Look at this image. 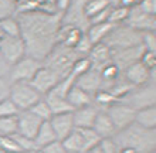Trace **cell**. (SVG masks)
Wrapping results in <instances>:
<instances>
[{"label": "cell", "mask_w": 156, "mask_h": 153, "mask_svg": "<svg viewBox=\"0 0 156 153\" xmlns=\"http://www.w3.org/2000/svg\"><path fill=\"white\" fill-rule=\"evenodd\" d=\"M112 139L119 149L132 148L138 153H152L156 148V130H146L136 123L118 132Z\"/></svg>", "instance_id": "cell-2"}, {"label": "cell", "mask_w": 156, "mask_h": 153, "mask_svg": "<svg viewBox=\"0 0 156 153\" xmlns=\"http://www.w3.org/2000/svg\"><path fill=\"white\" fill-rule=\"evenodd\" d=\"M66 99H67V102L70 103V106L73 108V111L80 109V108H84V106H90V105L94 103L92 96L90 94H87L85 91H82L81 88H78L75 84H74V87L68 91Z\"/></svg>", "instance_id": "cell-20"}, {"label": "cell", "mask_w": 156, "mask_h": 153, "mask_svg": "<svg viewBox=\"0 0 156 153\" xmlns=\"http://www.w3.org/2000/svg\"><path fill=\"white\" fill-rule=\"evenodd\" d=\"M41 67H43V61L36 60L30 55H24L20 61L12 65L10 79L12 82H30Z\"/></svg>", "instance_id": "cell-7"}, {"label": "cell", "mask_w": 156, "mask_h": 153, "mask_svg": "<svg viewBox=\"0 0 156 153\" xmlns=\"http://www.w3.org/2000/svg\"><path fill=\"white\" fill-rule=\"evenodd\" d=\"M23 153H38V150H36V152H23Z\"/></svg>", "instance_id": "cell-48"}, {"label": "cell", "mask_w": 156, "mask_h": 153, "mask_svg": "<svg viewBox=\"0 0 156 153\" xmlns=\"http://www.w3.org/2000/svg\"><path fill=\"white\" fill-rule=\"evenodd\" d=\"M99 109L94 103L90 106H84L73 111V120H74L75 129H90L95 122V118L98 115Z\"/></svg>", "instance_id": "cell-16"}, {"label": "cell", "mask_w": 156, "mask_h": 153, "mask_svg": "<svg viewBox=\"0 0 156 153\" xmlns=\"http://www.w3.org/2000/svg\"><path fill=\"white\" fill-rule=\"evenodd\" d=\"M84 33H85L84 30L78 29L75 26L61 24L57 31V44L73 50L77 46V43L80 41V38L82 37Z\"/></svg>", "instance_id": "cell-15"}, {"label": "cell", "mask_w": 156, "mask_h": 153, "mask_svg": "<svg viewBox=\"0 0 156 153\" xmlns=\"http://www.w3.org/2000/svg\"><path fill=\"white\" fill-rule=\"evenodd\" d=\"M112 58V51L111 48L104 44V43H99V44H94L92 48H91L90 54H88V60L91 61V65L94 70H97L98 67L102 68L104 65H107L111 62Z\"/></svg>", "instance_id": "cell-18"}, {"label": "cell", "mask_w": 156, "mask_h": 153, "mask_svg": "<svg viewBox=\"0 0 156 153\" xmlns=\"http://www.w3.org/2000/svg\"><path fill=\"white\" fill-rule=\"evenodd\" d=\"M139 62L146 68V70L152 71L156 67V53H151V51H144V54L140 55Z\"/></svg>", "instance_id": "cell-41"}, {"label": "cell", "mask_w": 156, "mask_h": 153, "mask_svg": "<svg viewBox=\"0 0 156 153\" xmlns=\"http://www.w3.org/2000/svg\"><path fill=\"white\" fill-rule=\"evenodd\" d=\"M135 123L146 130H156V105L136 111Z\"/></svg>", "instance_id": "cell-21"}, {"label": "cell", "mask_w": 156, "mask_h": 153, "mask_svg": "<svg viewBox=\"0 0 156 153\" xmlns=\"http://www.w3.org/2000/svg\"><path fill=\"white\" fill-rule=\"evenodd\" d=\"M60 81H61V78L54 71H51L48 67L43 65L37 71V74L33 77V79L30 81V84L41 96H45Z\"/></svg>", "instance_id": "cell-11"}, {"label": "cell", "mask_w": 156, "mask_h": 153, "mask_svg": "<svg viewBox=\"0 0 156 153\" xmlns=\"http://www.w3.org/2000/svg\"><path fill=\"white\" fill-rule=\"evenodd\" d=\"M111 4V2L108 0H92V2H84V6H82V13L88 21L91 19H94L97 14L105 10Z\"/></svg>", "instance_id": "cell-27"}, {"label": "cell", "mask_w": 156, "mask_h": 153, "mask_svg": "<svg viewBox=\"0 0 156 153\" xmlns=\"http://www.w3.org/2000/svg\"><path fill=\"white\" fill-rule=\"evenodd\" d=\"M61 143L67 153H82V139L77 129L73 130L66 139H62Z\"/></svg>", "instance_id": "cell-28"}, {"label": "cell", "mask_w": 156, "mask_h": 153, "mask_svg": "<svg viewBox=\"0 0 156 153\" xmlns=\"http://www.w3.org/2000/svg\"><path fill=\"white\" fill-rule=\"evenodd\" d=\"M38 153H67L66 149L62 148V143L60 141H55L53 143H50V145L44 146V148H41L38 150Z\"/></svg>", "instance_id": "cell-44"}, {"label": "cell", "mask_w": 156, "mask_h": 153, "mask_svg": "<svg viewBox=\"0 0 156 153\" xmlns=\"http://www.w3.org/2000/svg\"><path fill=\"white\" fill-rule=\"evenodd\" d=\"M48 122H50V125H51V128H53L54 133H55L57 141H60V142H61L62 139H66L73 130H75L74 120H73V112L53 115Z\"/></svg>", "instance_id": "cell-14"}, {"label": "cell", "mask_w": 156, "mask_h": 153, "mask_svg": "<svg viewBox=\"0 0 156 153\" xmlns=\"http://www.w3.org/2000/svg\"><path fill=\"white\" fill-rule=\"evenodd\" d=\"M17 132V116L0 118V136H10Z\"/></svg>", "instance_id": "cell-33"}, {"label": "cell", "mask_w": 156, "mask_h": 153, "mask_svg": "<svg viewBox=\"0 0 156 153\" xmlns=\"http://www.w3.org/2000/svg\"><path fill=\"white\" fill-rule=\"evenodd\" d=\"M3 38V33H2V29H0V40Z\"/></svg>", "instance_id": "cell-47"}, {"label": "cell", "mask_w": 156, "mask_h": 153, "mask_svg": "<svg viewBox=\"0 0 156 153\" xmlns=\"http://www.w3.org/2000/svg\"><path fill=\"white\" fill-rule=\"evenodd\" d=\"M44 101L48 105L50 111L53 115H60V113H68V112H73V108L70 106V103L67 102L66 98L58 95H54V94H47L45 96H43Z\"/></svg>", "instance_id": "cell-24"}, {"label": "cell", "mask_w": 156, "mask_h": 153, "mask_svg": "<svg viewBox=\"0 0 156 153\" xmlns=\"http://www.w3.org/2000/svg\"><path fill=\"white\" fill-rule=\"evenodd\" d=\"M20 113L16 105L10 101V98L0 102V118H9V116H17Z\"/></svg>", "instance_id": "cell-38"}, {"label": "cell", "mask_w": 156, "mask_h": 153, "mask_svg": "<svg viewBox=\"0 0 156 153\" xmlns=\"http://www.w3.org/2000/svg\"><path fill=\"white\" fill-rule=\"evenodd\" d=\"M0 29L3 33V37H21V29H20V23L17 20V17H10L6 20L0 21Z\"/></svg>", "instance_id": "cell-29"}, {"label": "cell", "mask_w": 156, "mask_h": 153, "mask_svg": "<svg viewBox=\"0 0 156 153\" xmlns=\"http://www.w3.org/2000/svg\"><path fill=\"white\" fill-rule=\"evenodd\" d=\"M91 68H92V65H91V61L88 60V57H80V58H77V61L71 67L70 75L73 78L77 79L80 77H82L84 74H87Z\"/></svg>", "instance_id": "cell-31"}, {"label": "cell", "mask_w": 156, "mask_h": 153, "mask_svg": "<svg viewBox=\"0 0 156 153\" xmlns=\"http://www.w3.org/2000/svg\"><path fill=\"white\" fill-rule=\"evenodd\" d=\"M75 85L81 88L82 91H85L87 94H90L91 96H94L99 89H102V81H101L99 72L94 68H91L87 74L75 79Z\"/></svg>", "instance_id": "cell-17"}, {"label": "cell", "mask_w": 156, "mask_h": 153, "mask_svg": "<svg viewBox=\"0 0 156 153\" xmlns=\"http://www.w3.org/2000/svg\"><path fill=\"white\" fill-rule=\"evenodd\" d=\"M82 139V153H90L92 149H95L99 145V142L102 141L101 137L95 133L92 128L90 129H77Z\"/></svg>", "instance_id": "cell-25"}, {"label": "cell", "mask_w": 156, "mask_h": 153, "mask_svg": "<svg viewBox=\"0 0 156 153\" xmlns=\"http://www.w3.org/2000/svg\"><path fill=\"white\" fill-rule=\"evenodd\" d=\"M30 112L34 116H37L40 120H43V122H48L51 119V116H53V113L50 111V108L47 105V102L44 101V98H41L37 103H34L33 106L30 108Z\"/></svg>", "instance_id": "cell-32"}, {"label": "cell", "mask_w": 156, "mask_h": 153, "mask_svg": "<svg viewBox=\"0 0 156 153\" xmlns=\"http://www.w3.org/2000/svg\"><path fill=\"white\" fill-rule=\"evenodd\" d=\"M98 72H99V77H101V81H102V85L104 84L108 85L105 89H108L111 85H114L118 81L119 75H121V71H119V68L114 62H109L107 65H104L101 70H98Z\"/></svg>", "instance_id": "cell-26"}, {"label": "cell", "mask_w": 156, "mask_h": 153, "mask_svg": "<svg viewBox=\"0 0 156 153\" xmlns=\"http://www.w3.org/2000/svg\"><path fill=\"white\" fill-rule=\"evenodd\" d=\"M142 47L145 51L156 53V36L155 33H142Z\"/></svg>", "instance_id": "cell-40"}, {"label": "cell", "mask_w": 156, "mask_h": 153, "mask_svg": "<svg viewBox=\"0 0 156 153\" xmlns=\"http://www.w3.org/2000/svg\"><path fill=\"white\" fill-rule=\"evenodd\" d=\"M128 14H129V7L121 6L119 2L118 3H114V2H112V9H111V13H109L108 23H111V24H114V26H121L122 23L126 21Z\"/></svg>", "instance_id": "cell-30"}, {"label": "cell", "mask_w": 156, "mask_h": 153, "mask_svg": "<svg viewBox=\"0 0 156 153\" xmlns=\"http://www.w3.org/2000/svg\"><path fill=\"white\" fill-rule=\"evenodd\" d=\"M99 149L102 153H119V148L116 145L114 139H102V141L99 142Z\"/></svg>", "instance_id": "cell-43"}, {"label": "cell", "mask_w": 156, "mask_h": 153, "mask_svg": "<svg viewBox=\"0 0 156 153\" xmlns=\"http://www.w3.org/2000/svg\"><path fill=\"white\" fill-rule=\"evenodd\" d=\"M77 58H80V55H77L74 53V50L66 48V47L60 46V44H55V47L44 58L43 65L48 67L50 70L54 71L62 79L70 75L71 67L77 61Z\"/></svg>", "instance_id": "cell-3"}, {"label": "cell", "mask_w": 156, "mask_h": 153, "mask_svg": "<svg viewBox=\"0 0 156 153\" xmlns=\"http://www.w3.org/2000/svg\"><path fill=\"white\" fill-rule=\"evenodd\" d=\"M152 153H156V152H152Z\"/></svg>", "instance_id": "cell-50"}, {"label": "cell", "mask_w": 156, "mask_h": 153, "mask_svg": "<svg viewBox=\"0 0 156 153\" xmlns=\"http://www.w3.org/2000/svg\"><path fill=\"white\" fill-rule=\"evenodd\" d=\"M115 26L111 23H99V24H91L88 27V30L85 31L87 37L90 38V41L92 44H99L104 43L105 38L109 36V33L112 31Z\"/></svg>", "instance_id": "cell-22"}, {"label": "cell", "mask_w": 156, "mask_h": 153, "mask_svg": "<svg viewBox=\"0 0 156 153\" xmlns=\"http://www.w3.org/2000/svg\"><path fill=\"white\" fill-rule=\"evenodd\" d=\"M105 112L108 113L109 119L112 120V123L115 126L116 133L126 129L128 126H131L132 123H135V112L132 108H129L128 105L122 102H115L114 105H111L109 108L105 109Z\"/></svg>", "instance_id": "cell-8"}, {"label": "cell", "mask_w": 156, "mask_h": 153, "mask_svg": "<svg viewBox=\"0 0 156 153\" xmlns=\"http://www.w3.org/2000/svg\"><path fill=\"white\" fill-rule=\"evenodd\" d=\"M13 136H14V139L17 141V143L20 145V148H21L23 152H36V150H37V148H36V145H34L33 139H29V137L21 136V135H19V133H14Z\"/></svg>", "instance_id": "cell-39"}, {"label": "cell", "mask_w": 156, "mask_h": 153, "mask_svg": "<svg viewBox=\"0 0 156 153\" xmlns=\"http://www.w3.org/2000/svg\"><path fill=\"white\" fill-rule=\"evenodd\" d=\"M128 27L135 30L138 33H155L156 30V17L148 16L144 12H140L138 4H133L129 9V14L125 21Z\"/></svg>", "instance_id": "cell-10"}, {"label": "cell", "mask_w": 156, "mask_h": 153, "mask_svg": "<svg viewBox=\"0 0 156 153\" xmlns=\"http://www.w3.org/2000/svg\"><path fill=\"white\" fill-rule=\"evenodd\" d=\"M136 4H138L140 12H144L148 16L156 17V2L155 0H142V2H139V3H136Z\"/></svg>", "instance_id": "cell-42"}, {"label": "cell", "mask_w": 156, "mask_h": 153, "mask_svg": "<svg viewBox=\"0 0 156 153\" xmlns=\"http://www.w3.org/2000/svg\"><path fill=\"white\" fill-rule=\"evenodd\" d=\"M62 16H44L30 13L17 17L21 29V38L26 44V54L43 61L57 44V31Z\"/></svg>", "instance_id": "cell-1"}, {"label": "cell", "mask_w": 156, "mask_h": 153, "mask_svg": "<svg viewBox=\"0 0 156 153\" xmlns=\"http://www.w3.org/2000/svg\"><path fill=\"white\" fill-rule=\"evenodd\" d=\"M26 55V44L21 37H3L0 40V57L10 65H14L17 61Z\"/></svg>", "instance_id": "cell-9"}, {"label": "cell", "mask_w": 156, "mask_h": 153, "mask_svg": "<svg viewBox=\"0 0 156 153\" xmlns=\"http://www.w3.org/2000/svg\"><path fill=\"white\" fill-rule=\"evenodd\" d=\"M19 112L30 111L34 103H37L43 96L38 94L30 82H10V95H9Z\"/></svg>", "instance_id": "cell-5"}, {"label": "cell", "mask_w": 156, "mask_h": 153, "mask_svg": "<svg viewBox=\"0 0 156 153\" xmlns=\"http://www.w3.org/2000/svg\"><path fill=\"white\" fill-rule=\"evenodd\" d=\"M10 95V82L6 78L0 77V102L7 99Z\"/></svg>", "instance_id": "cell-45"}, {"label": "cell", "mask_w": 156, "mask_h": 153, "mask_svg": "<svg viewBox=\"0 0 156 153\" xmlns=\"http://www.w3.org/2000/svg\"><path fill=\"white\" fill-rule=\"evenodd\" d=\"M123 75H125V81L131 84L133 88L144 87L151 82L155 84V70H146L140 62H135V64L129 65L123 71Z\"/></svg>", "instance_id": "cell-12"}, {"label": "cell", "mask_w": 156, "mask_h": 153, "mask_svg": "<svg viewBox=\"0 0 156 153\" xmlns=\"http://www.w3.org/2000/svg\"><path fill=\"white\" fill-rule=\"evenodd\" d=\"M16 9H17V2L0 0V21L10 19V17H16Z\"/></svg>", "instance_id": "cell-35"}, {"label": "cell", "mask_w": 156, "mask_h": 153, "mask_svg": "<svg viewBox=\"0 0 156 153\" xmlns=\"http://www.w3.org/2000/svg\"><path fill=\"white\" fill-rule=\"evenodd\" d=\"M33 141H34V145H36L37 150H40L41 148H44V146H47V145H50V143H53V142L57 141L55 133H54L50 122H43V123H41L40 129L37 130V133H36V136H34Z\"/></svg>", "instance_id": "cell-23"}, {"label": "cell", "mask_w": 156, "mask_h": 153, "mask_svg": "<svg viewBox=\"0 0 156 153\" xmlns=\"http://www.w3.org/2000/svg\"><path fill=\"white\" fill-rule=\"evenodd\" d=\"M0 150L3 153H23L20 145L17 143L13 135L10 136H0Z\"/></svg>", "instance_id": "cell-34"}, {"label": "cell", "mask_w": 156, "mask_h": 153, "mask_svg": "<svg viewBox=\"0 0 156 153\" xmlns=\"http://www.w3.org/2000/svg\"><path fill=\"white\" fill-rule=\"evenodd\" d=\"M125 105H128L129 108H132L133 111H139L144 108L148 106H155L156 102V87L155 84H146L144 87L133 88L126 96H123L121 101Z\"/></svg>", "instance_id": "cell-6"}, {"label": "cell", "mask_w": 156, "mask_h": 153, "mask_svg": "<svg viewBox=\"0 0 156 153\" xmlns=\"http://www.w3.org/2000/svg\"><path fill=\"white\" fill-rule=\"evenodd\" d=\"M43 120H40L37 116H34L30 111L20 112L17 115V132L19 135L29 139H34L37 130L40 129Z\"/></svg>", "instance_id": "cell-13"}, {"label": "cell", "mask_w": 156, "mask_h": 153, "mask_svg": "<svg viewBox=\"0 0 156 153\" xmlns=\"http://www.w3.org/2000/svg\"><path fill=\"white\" fill-rule=\"evenodd\" d=\"M92 101H95L97 105H101V106H105V108H109L111 105H114L115 102H118V101H116L115 98L107 91V89H99V91L92 96Z\"/></svg>", "instance_id": "cell-36"}, {"label": "cell", "mask_w": 156, "mask_h": 153, "mask_svg": "<svg viewBox=\"0 0 156 153\" xmlns=\"http://www.w3.org/2000/svg\"><path fill=\"white\" fill-rule=\"evenodd\" d=\"M119 153H138L135 149H132V148H122V149H119Z\"/></svg>", "instance_id": "cell-46"}, {"label": "cell", "mask_w": 156, "mask_h": 153, "mask_svg": "<svg viewBox=\"0 0 156 153\" xmlns=\"http://www.w3.org/2000/svg\"><path fill=\"white\" fill-rule=\"evenodd\" d=\"M142 43V33H138L126 24L115 26L112 31L109 33L104 44H107L111 51H121L125 48H131V47L140 46Z\"/></svg>", "instance_id": "cell-4"}, {"label": "cell", "mask_w": 156, "mask_h": 153, "mask_svg": "<svg viewBox=\"0 0 156 153\" xmlns=\"http://www.w3.org/2000/svg\"><path fill=\"white\" fill-rule=\"evenodd\" d=\"M0 153H3V152H2V150H0Z\"/></svg>", "instance_id": "cell-49"}, {"label": "cell", "mask_w": 156, "mask_h": 153, "mask_svg": "<svg viewBox=\"0 0 156 153\" xmlns=\"http://www.w3.org/2000/svg\"><path fill=\"white\" fill-rule=\"evenodd\" d=\"M92 46H94V44L90 41V38L87 37V34L84 33L82 37L80 38V41L77 43V46H75L73 50H74V53L77 54V55H80V57H88V54H90Z\"/></svg>", "instance_id": "cell-37"}, {"label": "cell", "mask_w": 156, "mask_h": 153, "mask_svg": "<svg viewBox=\"0 0 156 153\" xmlns=\"http://www.w3.org/2000/svg\"><path fill=\"white\" fill-rule=\"evenodd\" d=\"M92 129L101 139H111V137H114L116 135L115 126H114L112 120L109 119V116H108V113L105 111L98 112L94 125H92Z\"/></svg>", "instance_id": "cell-19"}]
</instances>
